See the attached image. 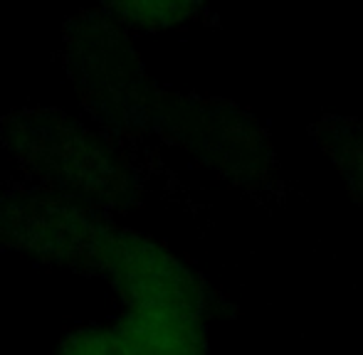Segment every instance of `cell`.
Listing matches in <instances>:
<instances>
[{"label": "cell", "mask_w": 363, "mask_h": 355, "mask_svg": "<svg viewBox=\"0 0 363 355\" xmlns=\"http://www.w3.org/2000/svg\"><path fill=\"white\" fill-rule=\"evenodd\" d=\"M114 13L126 18L129 23L144 25V28H168L191 20L201 13V5L191 3H134V5H114Z\"/></svg>", "instance_id": "obj_3"}, {"label": "cell", "mask_w": 363, "mask_h": 355, "mask_svg": "<svg viewBox=\"0 0 363 355\" xmlns=\"http://www.w3.org/2000/svg\"><path fill=\"white\" fill-rule=\"evenodd\" d=\"M309 131L363 210V121L321 116L309 126Z\"/></svg>", "instance_id": "obj_1"}, {"label": "cell", "mask_w": 363, "mask_h": 355, "mask_svg": "<svg viewBox=\"0 0 363 355\" xmlns=\"http://www.w3.org/2000/svg\"><path fill=\"white\" fill-rule=\"evenodd\" d=\"M57 355H136L114 328H82L60 343Z\"/></svg>", "instance_id": "obj_2"}]
</instances>
